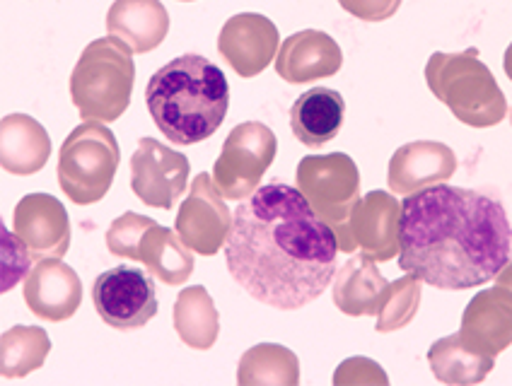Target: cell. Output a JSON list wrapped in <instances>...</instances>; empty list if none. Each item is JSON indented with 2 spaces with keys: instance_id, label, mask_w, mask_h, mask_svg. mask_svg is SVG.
<instances>
[{
  "instance_id": "1",
  "label": "cell",
  "mask_w": 512,
  "mask_h": 386,
  "mask_svg": "<svg viewBox=\"0 0 512 386\" xmlns=\"http://www.w3.org/2000/svg\"><path fill=\"white\" fill-rule=\"evenodd\" d=\"M336 251L334 230L298 186L273 181L232 210L230 276L273 309L293 312L317 300L336 273Z\"/></svg>"
},
{
  "instance_id": "2",
  "label": "cell",
  "mask_w": 512,
  "mask_h": 386,
  "mask_svg": "<svg viewBox=\"0 0 512 386\" xmlns=\"http://www.w3.org/2000/svg\"><path fill=\"white\" fill-rule=\"evenodd\" d=\"M512 259L503 203L481 191L435 184L401 203L399 268L438 290H471L496 280Z\"/></svg>"
},
{
  "instance_id": "3",
  "label": "cell",
  "mask_w": 512,
  "mask_h": 386,
  "mask_svg": "<svg viewBox=\"0 0 512 386\" xmlns=\"http://www.w3.org/2000/svg\"><path fill=\"white\" fill-rule=\"evenodd\" d=\"M145 104L170 143L196 145L211 138L228 116L230 85L206 56L184 54L153 73Z\"/></svg>"
},
{
  "instance_id": "4",
  "label": "cell",
  "mask_w": 512,
  "mask_h": 386,
  "mask_svg": "<svg viewBox=\"0 0 512 386\" xmlns=\"http://www.w3.org/2000/svg\"><path fill=\"white\" fill-rule=\"evenodd\" d=\"M426 83L438 102L471 128L498 126L508 116L503 90L481 61L479 49L433 54L426 66Z\"/></svg>"
},
{
  "instance_id": "5",
  "label": "cell",
  "mask_w": 512,
  "mask_h": 386,
  "mask_svg": "<svg viewBox=\"0 0 512 386\" xmlns=\"http://www.w3.org/2000/svg\"><path fill=\"white\" fill-rule=\"evenodd\" d=\"M136 85L133 51L116 37L95 39L83 49L71 73V99L85 121L112 124L131 104Z\"/></svg>"
},
{
  "instance_id": "6",
  "label": "cell",
  "mask_w": 512,
  "mask_h": 386,
  "mask_svg": "<svg viewBox=\"0 0 512 386\" xmlns=\"http://www.w3.org/2000/svg\"><path fill=\"white\" fill-rule=\"evenodd\" d=\"M298 189L310 201L314 213L334 230L339 249L351 254L356 242L351 235V218L360 203V172L351 155H307L298 165Z\"/></svg>"
},
{
  "instance_id": "7",
  "label": "cell",
  "mask_w": 512,
  "mask_h": 386,
  "mask_svg": "<svg viewBox=\"0 0 512 386\" xmlns=\"http://www.w3.org/2000/svg\"><path fill=\"white\" fill-rule=\"evenodd\" d=\"M121 162L119 140L102 121L73 128L58 152V186L75 206H92L112 189Z\"/></svg>"
},
{
  "instance_id": "8",
  "label": "cell",
  "mask_w": 512,
  "mask_h": 386,
  "mask_svg": "<svg viewBox=\"0 0 512 386\" xmlns=\"http://www.w3.org/2000/svg\"><path fill=\"white\" fill-rule=\"evenodd\" d=\"M107 249L121 259L141 261L150 276L179 288L194 273V251L179 239L177 230L157 225L138 213L119 215L107 230Z\"/></svg>"
},
{
  "instance_id": "9",
  "label": "cell",
  "mask_w": 512,
  "mask_h": 386,
  "mask_svg": "<svg viewBox=\"0 0 512 386\" xmlns=\"http://www.w3.org/2000/svg\"><path fill=\"white\" fill-rule=\"evenodd\" d=\"M276 152L278 140L261 121H244L232 128L213 165V181L225 201H244L252 196L276 160Z\"/></svg>"
},
{
  "instance_id": "10",
  "label": "cell",
  "mask_w": 512,
  "mask_h": 386,
  "mask_svg": "<svg viewBox=\"0 0 512 386\" xmlns=\"http://www.w3.org/2000/svg\"><path fill=\"white\" fill-rule=\"evenodd\" d=\"M97 314L116 331L143 329L157 314V288L150 273L116 266L97 276L92 285Z\"/></svg>"
},
{
  "instance_id": "11",
  "label": "cell",
  "mask_w": 512,
  "mask_h": 386,
  "mask_svg": "<svg viewBox=\"0 0 512 386\" xmlns=\"http://www.w3.org/2000/svg\"><path fill=\"white\" fill-rule=\"evenodd\" d=\"M174 230L186 247L201 256H215L225 247L232 230V213L215 186L213 174L201 172L191 181L189 196L174 220Z\"/></svg>"
},
{
  "instance_id": "12",
  "label": "cell",
  "mask_w": 512,
  "mask_h": 386,
  "mask_svg": "<svg viewBox=\"0 0 512 386\" xmlns=\"http://www.w3.org/2000/svg\"><path fill=\"white\" fill-rule=\"evenodd\" d=\"M191 162L155 138H141L131 155V189L150 208L172 210L189 181Z\"/></svg>"
},
{
  "instance_id": "13",
  "label": "cell",
  "mask_w": 512,
  "mask_h": 386,
  "mask_svg": "<svg viewBox=\"0 0 512 386\" xmlns=\"http://www.w3.org/2000/svg\"><path fill=\"white\" fill-rule=\"evenodd\" d=\"M15 235L27 244L32 261L63 259L71 249V218L51 193H29L15 206Z\"/></svg>"
},
{
  "instance_id": "14",
  "label": "cell",
  "mask_w": 512,
  "mask_h": 386,
  "mask_svg": "<svg viewBox=\"0 0 512 386\" xmlns=\"http://www.w3.org/2000/svg\"><path fill=\"white\" fill-rule=\"evenodd\" d=\"M281 37L278 27L266 15H232L220 29L218 54L240 78H256L278 56Z\"/></svg>"
},
{
  "instance_id": "15",
  "label": "cell",
  "mask_w": 512,
  "mask_h": 386,
  "mask_svg": "<svg viewBox=\"0 0 512 386\" xmlns=\"http://www.w3.org/2000/svg\"><path fill=\"white\" fill-rule=\"evenodd\" d=\"M457 336L474 353L498 358L512 345V292L498 285L476 292L464 309Z\"/></svg>"
},
{
  "instance_id": "16",
  "label": "cell",
  "mask_w": 512,
  "mask_h": 386,
  "mask_svg": "<svg viewBox=\"0 0 512 386\" xmlns=\"http://www.w3.org/2000/svg\"><path fill=\"white\" fill-rule=\"evenodd\" d=\"M27 307L44 321H66L80 309L83 302V283L80 276L61 259H42L32 263L25 276Z\"/></svg>"
},
{
  "instance_id": "17",
  "label": "cell",
  "mask_w": 512,
  "mask_h": 386,
  "mask_svg": "<svg viewBox=\"0 0 512 386\" xmlns=\"http://www.w3.org/2000/svg\"><path fill=\"white\" fill-rule=\"evenodd\" d=\"M457 155L455 150L447 148L445 143L435 140H416L406 143L394 152L389 160V189L394 193H411L428 189V186L445 184L447 179L455 177Z\"/></svg>"
},
{
  "instance_id": "18",
  "label": "cell",
  "mask_w": 512,
  "mask_h": 386,
  "mask_svg": "<svg viewBox=\"0 0 512 386\" xmlns=\"http://www.w3.org/2000/svg\"><path fill=\"white\" fill-rule=\"evenodd\" d=\"M341 66V46L319 29H302L290 34L288 39H283L276 56V73L290 85L334 78Z\"/></svg>"
},
{
  "instance_id": "19",
  "label": "cell",
  "mask_w": 512,
  "mask_h": 386,
  "mask_svg": "<svg viewBox=\"0 0 512 386\" xmlns=\"http://www.w3.org/2000/svg\"><path fill=\"white\" fill-rule=\"evenodd\" d=\"M351 235L360 254L372 261H392L399 256L401 206L397 198L384 191L365 193L351 218Z\"/></svg>"
},
{
  "instance_id": "20",
  "label": "cell",
  "mask_w": 512,
  "mask_h": 386,
  "mask_svg": "<svg viewBox=\"0 0 512 386\" xmlns=\"http://www.w3.org/2000/svg\"><path fill=\"white\" fill-rule=\"evenodd\" d=\"M107 32L133 54H148L167 39L170 15L160 0H114L107 13Z\"/></svg>"
},
{
  "instance_id": "21",
  "label": "cell",
  "mask_w": 512,
  "mask_h": 386,
  "mask_svg": "<svg viewBox=\"0 0 512 386\" xmlns=\"http://www.w3.org/2000/svg\"><path fill=\"white\" fill-rule=\"evenodd\" d=\"M334 304L348 317H377L392 295V283H387L375 261L368 256L348 259L334 278Z\"/></svg>"
},
{
  "instance_id": "22",
  "label": "cell",
  "mask_w": 512,
  "mask_h": 386,
  "mask_svg": "<svg viewBox=\"0 0 512 386\" xmlns=\"http://www.w3.org/2000/svg\"><path fill=\"white\" fill-rule=\"evenodd\" d=\"M51 157V136L37 119L8 114L0 121V165L15 177L42 172Z\"/></svg>"
},
{
  "instance_id": "23",
  "label": "cell",
  "mask_w": 512,
  "mask_h": 386,
  "mask_svg": "<svg viewBox=\"0 0 512 386\" xmlns=\"http://www.w3.org/2000/svg\"><path fill=\"white\" fill-rule=\"evenodd\" d=\"M343 116H346V102L341 92L329 87H312L290 107V128L302 145L322 148L339 136Z\"/></svg>"
},
{
  "instance_id": "24",
  "label": "cell",
  "mask_w": 512,
  "mask_h": 386,
  "mask_svg": "<svg viewBox=\"0 0 512 386\" xmlns=\"http://www.w3.org/2000/svg\"><path fill=\"white\" fill-rule=\"evenodd\" d=\"M174 331L182 338L186 348L208 350L218 341L220 333V317L215 309L213 297L203 285H191L179 292L174 302Z\"/></svg>"
},
{
  "instance_id": "25",
  "label": "cell",
  "mask_w": 512,
  "mask_h": 386,
  "mask_svg": "<svg viewBox=\"0 0 512 386\" xmlns=\"http://www.w3.org/2000/svg\"><path fill=\"white\" fill-rule=\"evenodd\" d=\"M428 362L438 382L469 386L484 382L488 374H491L496 358L474 353V350H469L467 345L459 341L457 333H452V336L440 338V341L430 345Z\"/></svg>"
},
{
  "instance_id": "26",
  "label": "cell",
  "mask_w": 512,
  "mask_h": 386,
  "mask_svg": "<svg viewBox=\"0 0 512 386\" xmlns=\"http://www.w3.org/2000/svg\"><path fill=\"white\" fill-rule=\"evenodd\" d=\"M240 386H298L300 360L293 350L276 343H259L249 348L237 367Z\"/></svg>"
},
{
  "instance_id": "27",
  "label": "cell",
  "mask_w": 512,
  "mask_h": 386,
  "mask_svg": "<svg viewBox=\"0 0 512 386\" xmlns=\"http://www.w3.org/2000/svg\"><path fill=\"white\" fill-rule=\"evenodd\" d=\"M51 353L49 333L39 326H13L0 336V372L8 379H22L39 370Z\"/></svg>"
},
{
  "instance_id": "28",
  "label": "cell",
  "mask_w": 512,
  "mask_h": 386,
  "mask_svg": "<svg viewBox=\"0 0 512 386\" xmlns=\"http://www.w3.org/2000/svg\"><path fill=\"white\" fill-rule=\"evenodd\" d=\"M421 307V280L406 273L404 278L394 280L392 295L384 309L377 314V333H392L409 326Z\"/></svg>"
},
{
  "instance_id": "29",
  "label": "cell",
  "mask_w": 512,
  "mask_h": 386,
  "mask_svg": "<svg viewBox=\"0 0 512 386\" xmlns=\"http://www.w3.org/2000/svg\"><path fill=\"white\" fill-rule=\"evenodd\" d=\"M336 386H356V384H372V386H387L389 377L384 370L370 358H348L341 362V367L334 374Z\"/></svg>"
},
{
  "instance_id": "30",
  "label": "cell",
  "mask_w": 512,
  "mask_h": 386,
  "mask_svg": "<svg viewBox=\"0 0 512 386\" xmlns=\"http://www.w3.org/2000/svg\"><path fill=\"white\" fill-rule=\"evenodd\" d=\"M339 5L363 22H384L399 13L401 0H339Z\"/></svg>"
},
{
  "instance_id": "31",
  "label": "cell",
  "mask_w": 512,
  "mask_h": 386,
  "mask_svg": "<svg viewBox=\"0 0 512 386\" xmlns=\"http://www.w3.org/2000/svg\"><path fill=\"white\" fill-rule=\"evenodd\" d=\"M496 285H498V288H505V290L512 292V259L505 263L503 271H500L496 276Z\"/></svg>"
},
{
  "instance_id": "32",
  "label": "cell",
  "mask_w": 512,
  "mask_h": 386,
  "mask_svg": "<svg viewBox=\"0 0 512 386\" xmlns=\"http://www.w3.org/2000/svg\"><path fill=\"white\" fill-rule=\"evenodd\" d=\"M503 70H505V75L512 80V44L508 46V51H505V56H503Z\"/></svg>"
},
{
  "instance_id": "33",
  "label": "cell",
  "mask_w": 512,
  "mask_h": 386,
  "mask_svg": "<svg viewBox=\"0 0 512 386\" xmlns=\"http://www.w3.org/2000/svg\"><path fill=\"white\" fill-rule=\"evenodd\" d=\"M182 3H194V0H182Z\"/></svg>"
},
{
  "instance_id": "34",
  "label": "cell",
  "mask_w": 512,
  "mask_h": 386,
  "mask_svg": "<svg viewBox=\"0 0 512 386\" xmlns=\"http://www.w3.org/2000/svg\"><path fill=\"white\" fill-rule=\"evenodd\" d=\"M510 124H512V109H510Z\"/></svg>"
}]
</instances>
